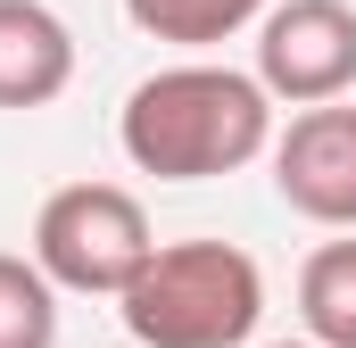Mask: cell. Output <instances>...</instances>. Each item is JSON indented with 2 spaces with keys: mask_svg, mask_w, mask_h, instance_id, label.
Returning <instances> with one entry per match:
<instances>
[{
  "mask_svg": "<svg viewBox=\"0 0 356 348\" xmlns=\"http://www.w3.org/2000/svg\"><path fill=\"white\" fill-rule=\"evenodd\" d=\"M298 324L315 348H356V241H323L298 265Z\"/></svg>",
  "mask_w": 356,
  "mask_h": 348,
  "instance_id": "obj_7",
  "label": "cell"
},
{
  "mask_svg": "<svg viewBox=\"0 0 356 348\" xmlns=\"http://www.w3.org/2000/svg\"><path fill=\"white\" fill-rule=\"evenodd\" d=\"M273 191L290 216L356 232V108L348 100L290 116V133L273 141Z\"/></svg>",
  "mask_w": 356,
  "mask_h": 348,
  "instance_id": "obj_5",
  "label": "cell"
},
{
  "mask_svg": "<svg viewBox=\"0 0 356 348\" xmlns=\"http://www.w3.org/2000/svg\"><path fill=\"white\" fill-rule=\"evenodd\" d=\"M149 258H158V241H149V216L124 182H67L33 216V265L50 274V290L124 299Z\"/></svg>",
  "mask_w": 356,
  "mask_h": 348,
  "instance_id": "obj_3",
  "label": "cell"
},
{
  "mask_svg": "<svg viewBox=\"0 0 356 348\" xmlns=\"http://www.w3.org/2000/svg\"><path fill=\"white\" fill-rule=\"evenodd\" d=\"M273 348H315V340H273Z\"/></svg>",
  "mask_w": 356,
  "mask_h": 348,
  "instance_id": "obj_10",
  "label": "cell"
},
{
  "mask_svg": "<svg viewBox=\"0 0 356 348\" xmlns=\"http://www.w3.org/2000/svg\"><path fill=\"white\" fill-rule=\"evenodd\" d=\"M0 348H58V290L33 258L0 249Z\"/></svg>",
  "mask_w": 356,
  "mask_h": 348,
  "instance_id": "obj_9",
  "label": "cell"
},
{
  "mask_svg": "<svg viewBox=\"0 0 356 348\" xmlns=\"http://www.w3.org/2000/svg\"><path fill=\"white\" fill-rule=\"evenodd\" d=\"M116 141L124 158L158 182H207V174H241L249 158L273 150V100L257 75L216 67V58H182L158 67L124 91L116 108Z\"/></svg>",
  "mask_w": 356,
  "mask_h": 348,
  "instance_id": "obj_1",
  "label": "cell"
},
{
  "mask_svg": "<svg viewBox=\"0 0 356 348\" xmlns=\"http://www.w3.org/2000/svg\"><path fill=\"white\" fill-rule=\"evenodd\" d=\"M257 84L290 108H332L356 91V8L348 0H282L257 25Z\"/></svg>",
  "mask_w": 356,
  "mask_h": 348,
  "instance_id": "obj_4",
  "label": "cell"
},
{
  "mask_svg": "<svg viewBox=\"0 0 356 348\" xmlns=\"http://www.w3.org/2000/svg\"><path fill=\"white\" fill-rule=\"evenodd\" d=\"M141 348H249L266 315V274L232 241H166L116 299Z\"/></svg>",
  "mask_w": 356,
  "mask_h": 348,
  "instance_id": "obj_2",
  "label": "cell"
},
{
  "mask_svg": "<svg viewBox=\"0 0 356 348\" xmlns=\"http://www.w3.org/2000/svg\"><path fill=\"white\" fill-rule=\"evenodd\" d=\"M266 8L273 0H124V17L149 42H175V50H216L241 25H266Z\"/></svg>",
  "mask_w": 356,
  "mask_h": 348,
  "instance_id": "obj_8",
  "label": "cell"
},
{
  "mask_svg": "<svg viewBox=\"0 0 356 348\" xmlns=\"http://www.w3.org/2000/svg\"><path fill=\"white\" fill-rule=\"evenodd\" d=\"M75 84V33L50 0H0V108H50Z\"/></svg>",
  "mask_w": 356,
  "mask_h": 348,
  "instance_id": "obj_6",
  "label": "cell"
}]
</instances>
